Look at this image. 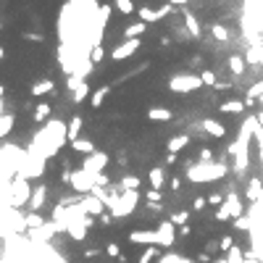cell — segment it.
<instances>
[{"mask_svg": "<svg viewBox=\"0 0 263 263\" xmlns=\"http://www.w3.org/2000/svg\"><path fill=\"white\" fill-rule=\"evenodd\" d=\"M229 168L224 163H187V179L190 182H216V179H224Z\"/></svg>", "mask_w": 263, "mask_h": 263, "instance_id": "1", "label": "cell"}, {"mask_svg": "<svg viewBox=\"0 0 263 263\" xmlns=\"http://www.w3.org/2000/svg\"><path fill=\"white\" fill-rule=\"evenodd\" d=\"M245 213L242 208V197L231 190L224 200V206H219V211H216V221H226V219H240V216Z\"/></svg>", "mask_w": 263, "mask_h": 263, "instance_id": "2", "label": "cell"}, {"mask_svg": "<svg viewBox=\"0 0 263 263\" xmlns=\"http://www.w3.org/2000/svg\"><path fill=\"white\" fill-rule=\"evenodd\" d=\"M32 190L35 187H29V179L13 177V184H11V206L19 208V206L29 203V200H32Z\"/></svg>", "mask_w": 263, "mask_h": 263, "instance_id": "3", "label": "cell"}, {"mask_svg": "<svg viewBox=\"0 0 263 263\" xmlns=\"http://www.w3.org/2000/svg\"><path fill=\"white\" fill-rule=\"evenodd\" d=\"M203 87V79L195 74H174L171 79H168V90L171 92H195Z\"/></svg>", "mask_w": 263, "mask_h": 263, "instance_id": "4", "label": "cell"}, {"mask_svg": "<svg viewBox=\"0 0 263 263\" xmlns=\"http://www.w3.org/2000/svg\"><path fill=\"white\" fill-rule=\"evenodd\" d=\"M71 190L76 195H90L92 190H95V177L87 174L84 168H76V171H71Z\"/></svg>", "mask_w": 263, "mask_h": 263, "instance_id": "5", "label": "cell"}, {"mask_svg": "<svg viewBox=\"0 0 263 263\" xmlns=\"http://www.w3.org/2000/svg\"><path fill=\"white\" fill-rule=\"evenodd\" d=\"M140 45H142V40H124V42H119L113 48L111 58L113 61H127V58H132L137 50H140Z\"/></svg>", "mask_w": 263, "mask_h": 263, "instance_id": "6", "label": "cell"}, {"mask_svg": "<svg viewBox=\"0 0 263 263\" xmlns=\"http://www.w3.org/2000/svg\"><path fill=\"white\" fill-rule=\"evenodd\" d=\"M105 166H108V156H105V153H92V156L84 158V163L79 168H84V171L92 174V177H98V174H103Z\"/></svg>", "mask_w": 263, "mask_h": 263, "instance_id": "7", "label": "cell"}, {"mask_svg": "<svg viewBox=\"0 0 263 263\" xmlns=\"http://www.w3.org/2000/svg\"><path fill=\"white\" fill-rule=\"evenodd\" d=\"M79 206H82V211L87 213V216H103V211H105V203L100 197H95V195H79Z\"/></svg>", "mask_w": 263, "mask_h": 263, "instance_id": "8", "label": "cell"}, {"mask_svg": "<svg viewBox=\"0 0 263 263\" xmlns=\"http://www.w3.org/2000/svg\"><path fill=\"white\" fill-rule=\"evenodd\" d=\"M156 231H158V245H161V247H171L174 240H177V235H179L177 224H171V221H163Z\"/></svg>", "mask_w": 263, "mask_h": 263, "instance_id": "9", "label": "cell"}, {"mask_svg": "<svg viewBox=\"0 0 263 263\" xmlns=\"http://www.w3.org/2000/svg\"><path fill=\"white\" fill-rule=\"evenodd\" d=\"M137 13H140V19H142L145 24H153V21H161L166 13H171V6H161V8H156V11L145 6V8H140Z\"/></svg>", "mask_w": 263, "mask_h": 263, "instance_id": "10", "label": "cell"}, {"mask_svg": "<svg viewBox=\"0 0 263 263\" xmlns=\"http://www.w3.org/2000/svg\"><path fill=\"white\" fill-rule=\"evenodd\" d=\"M129 242H134V245H158V231L134 229V231H129Z\"/></svg>", "mask_w": 263, "mask_h": 263, "instance_id": "11", "label": "cell"}, {"mask_svg": "<svg viewBox=\"0 0 263 263\" xmlns=\"http://www.w3.org/2000/svg\"><path fill=\"white\" fill-rule=\"evenodd\" d=\"M245 197L250 200V203H258V200H263V179H260V177H253L250 182H247Z\"/></svg>", "mask_w": 263, "mask_h": 263, "instance_id": "12", "label": "cell"}, {"mask_svg": "<svg viewBox=\"0 0 263 263\" xmlns=\"http://www.w3.org/2000/svg\"><path fill=\"white\" fill-rule=\"evenodd\" d=\"M45 200H48V187H45V184H40V187H35V190H32V200H29V211L37 213V211L45 206Z\"/></svg>", "mask_w": 263, "mask_h": 263, "instance_id": "13", "label": "cell"}, {"mask_svg": "<svg viewBox=\"0 0 263 263\" xmlns=\"http://www.w3.org/2000/svg\"><path fill=\"white\" fill-rule=\"evenodd\" d=\"M200 127H203V132H208L211 137H216V140L226 137V127H224L221 121H216V119H206L203 124H200Z\"/></svg>", "mask_w": 263, "mask_h": 263, "instance_id": "14", "label": "cell"}, {"mask_svg": "<svg viewBox=\"0 0 263 263\" xmlns=\"http://www.w3.org/2000/svg\"><path fill=\"white\" fill-rule=\"evenodd\" d=\"M148 119H150V121H171L174 113H171V108L156 105V108H148Z\"/></svg>", "mask_w": 263, "mask_h": 263, "instance_id": "15", "label": "cell"}, {"mask_svg": "<svg viewBox=\"0 0 263 263\" xmlns=\"http://www.w3.org/2000/svg\"><path fill=\"white\" fill-rule=\"evenodd\" d=\"M71 150L74 153H82V156H92V153H98L95 145H92V140H87V137H79L76 142H71Z\"/></svg>", "mask_w": 263, "mask_h": 263, "instance_id": "16", "label": "cell"}, {"mask_svg": "<svg viewBox=\"0 0 263 263\" xmlns=\"http://www.w3.org/2000/svg\"><path fill=\"white\" fill-rule=\"evenodd\" d=\"M145 29H148L145 21H134V24H129L127 29H124V37H127V40H140L145 35Z\"/></svg>", "mask_w": 263, "mask_h": 263, "instance_id": "17", "label": "cell"}, {"mask_svg": "<svg viewBox=\"0 0 263 263\" xmlns=\"http://www.w3.org/2000/svg\"><path fill=\"white\" fill-rule=\"evenodd\" d=\"M245 108H247V103H242V100H224L219 105V111L221 113H245Z\"/></svg>", "mask_w": 263, "mask_h": 263, "instance_id": "18", "label": "cell"}, {"mask_svg": "<svg viewBox=\"0 0 263 263\" xmlns=\"http://www.w3.org/2000/svg\"><path fill=\"white\" fill-rule=\"evenodd\" d=\"M148 179H150V187H153V190H161L163 182H166V171H163L161 166H156V168H150Z\"/></svg>", "mask_w": 263, "mask_h": 263, "instance_id": "19", "label": "cell"}, {"mask_svg": "<svg viewBox=\"0 0 263 263\" xmlns=\"http://www.w3.org/2000/svg\"><path fill=\"white\" fill-rule=\"evenodd\" d=\"M187 145H190V134H177V137L168 140V153H179V150H184Z\"/></svg>", "mask_w": 263, "mask_h": 263, "instance_id": "20", "label": "cell"}, {"mask_svg": "<svg viewBox=\"0 0 263 263\" xmlns=\"http://www.w3.org/2000/svg\"><path fill=\"white\" fill-rule=\"evenodd\" d=\"M87 224H69L66 226V231H69V235H71V240H76V242H82L84 237H87Z\"/></svg>", "mask_w": 263, "mask_h": 263, "instance_id": "21", "label": "cell"}, {"mask_svg": "<svg viewBox=\"0 0 263 263\" xmlns=\"http://www.w3.org/2000/svg\"><path fill=\"white\" fill-rule=\"evenodd\" d=\"M79 132H82V116H74L69 121V145L79 140Z\"/></svg>", "mask_w": 263, "mask_h": 263, "instance_id": "22", "label": "cell"}, {"mask_svg": "<svg viewBox=\"0 0 263 263\" xmlns=\"http://www.w3.org/2000/svg\"><path fill=\"white\" fill-rule=\"evenodd\" d=\"M119 184H121V190H140L142 179H140V177H134V174H124Z\"/></svg>", "mask_w": 263, "mask_h": 263, "instance_id": "23", "label": "cell"}, {"mask_svg": "<svg viewBox=\"0 0 263 263\" xmlns=\"http://www.w3.org/2000/svg\"><path fill=\"white\" fill-rule=\"evenodd\" d=\"M184 24H187V29H190V35L197 40L200 35H203V32H200V24H197V19L192 16V13L190 11H184Z\"/></svg>", "mask_w": 263, "mask_h": 263, "instance_id": "24", "label": "cell"}, {"mask_svg": "<svg viewBox=\"0 0 263 263\" xmlns=\"http://www.w3.org/2000/svg\"><path fill=\"white\" fill-rule=\"evenodd\" d=\"M108 92H111V84H103V87H98V92L92 95V108H100L103 103H105V98H108Z\"/></svg>", "mask_w": 263, "mask_h": 263, "instance_id": "25", "label": "cell"}, {"mask_svg": "<svg viewBox=\"0 0 263 263\" xmlns=\"http://www.w3.org/2000/svg\"><path fill=\"white\" fill-rule=\"evenodd\" d=\"M48 92H53V82L50 79H42V82L32 84V95L35 98H42V95H48Z\"/></svg>", "mask_w": 263, "mask_h": 263, "instance_id": "26", "label": "cell"}, {"mask_svg": "<svg viewBox=\"0 0 263 263\" xmlns=\"http://www.w3.org/2000/svg\"><path fill=\"white\" fill-rule=\"evenodd\" d=\"M87 95H90V84H87V79H84L79 87H76V90L71 92V100H74V103H84V100H87Z\"/></svg>", "mask_w": 263, "mask_h": 263, "instance_id": "27", "label": "cell"}, {"mask_svg": "<svg viewBox=\"0 0 263 263\" xmlns=\"http://www.w3.org/2000/svg\"><path fill=\"white\" fill-rule=\"evenodd\" d=\"M229 69H231V74L242 76V74H245V58H242V55H231V58H229Z\"/></svg>", "mask_w": 263, "mask_h": 263, "instance_id": "28", "label": "cell"}, {"mask_svg": "<svg viewBox=\"0 0 263 263\" xmlns=\"http://www.w3.org/2000/svg\"><path fill=\"white\" fill-rule=\"evenodd\" d=\"M42 226H45V221H42L40 213H29L24 219V229H42Z\"/></svg>", "mask_w": 263, "mask_h": 263, "instance_id": "29", "label": "cell"}, {"mask_svg": "<svg viewBox=\"0 0 263 263\" xmlns=\"http://www.w3.org/2000/svg\"><path fill=\"white\" fill-rule=\"evenodd\" d=\"M50 111H53L50 103H40V105H35V121H45V119L50 116Z\"/></svg>", "mask_w": 263, "mask_h": 263, "instance_id": "30", "label": "cell"}, {"mask_svg": "<svg viewBox=\"0 0 263 263\" xmlns=\"http://www.w3.org/2000/svg\"><path fill=\"white\" fill-rule=\"evenodd\" d=\"M245 258H247V255L240 250L237 245H235V247H231V250L226 253V263H245Z\"/></svg>", "mask_w": 263, "mask_h": 263, "instance_id": "31", "label": "cell"}, {"mask_svg": "<svg viewBox=\"0 0 263 263\" xmlns=\"http://www.w3.org/2000/svg\"><path fill=\"white\" fill-rule=\"evenodd\" d=\"M211 35L219 40V42H226V40H229V32H226L221 24H213V26H211Z\"/></svg>", "mask_w": 263, "mask_h": 263, "instance_id": "32", "label": "cell"}, {"mask_svg": "<svg viewBox=\"0 0 263 263\" xmlns=\"http://www.w3.org/2000/svg\"><path fill=\"white\" fill-rule=\"evenodd\" d=\"M11 127H13V116H0V137H6L8 132H11Z\"/></svg>", "mask_w": 263, "mask_h": 263, "instance_id": "33", "label": "cell"}, {"mask_svg": "<svg viewBox=\"0 0 263 263\" xmlns=\"http://www.w3.org/2000/svg\"><path fill=\"white\" fill-rule=\"evenodd\" d=\"M116 8L124 13V16H129V13H134V3H132V0H116Z\"/></svg>", "mask_w": 263, "mask_h": 263, "instance_id": "34", "label": "cell"}, {"mask_svg": "<svg viewBox=\"0 0 263 263\" xmlns=\"http://www.w3.org/2000/svg\"><path fill=\"white\" fill-rule=\"evenodd\" d=\"M156 253H158V250H156V245H148L145 250H142V255H140V263H150L153 258H156Z\"/></svg>", "mask_w": 263, "mask_h": 263, "instance_id": "35", "label": "cell"}, {"mask_svg": "<svg viewBox=\"0 0 263 263\" xmlns=\"http://www.w3.org/2000/svg\"><path fill=\"white\" fill-rule=\"evenodd\" d=\"M103 58H105V50H103V45H95V48H92V53H90V61H92V64H100Z\"/></svg>", "mask_w": 263, "mask_h": 263, "instance_id": "36", "label": "cell"}, {"mask_svg": "<svg viewBox=\"0 0 263 263\" xmlns=\"http://www.w3.org/2000/svg\"><path fill=\"white\" fill-rule=\"evenodd\" d=\"M187 219H190V213H187V211H177V213L171 216V224H177V226H184V224H187Z\"/></svg>", "mask_w": 263, "mask_h": 263, "instance_id": "37", "label": "cell"}, {"mask_svg": "<svg viewBox=\"0 0 263 263\" xmlns=\"http://www.w3.org/2000/svg\"><path fill=\"white\" fill-rule=\"evenodd\" d=\"M206 200H208V206L219 208V206H224V200H226V197H224V195H219V192H213V195H208Z\"/></svg>", "mask_w": 263, "mask_h": 263, "instance_id": "38", "label": "cell"}, {"mask_svg": "<svg viewBox=\"0 0 263 263\" xmlns=\"http://www.w3.org/2000/svg\"><path fill=\"white\" fill-rule=\"evenodd\" d=\"M200 79H203V84H208V87L219 84V82H216V74H213V71H203V74H200Z\"/></svg>", "mask_w": 263, "mask_h": 263, "instance_id": "39", "label": "cell"}, {"mask_svg": "<svg viewBox=\"0 0 263 263\" xmlns=\"http://www.w3.org/2000/svg\"><path fill=\"white\" fill-rule=\"evenodd\" d=\"M219 247H221L224 253H229L231 247H235V240H231V235H224V237H221V242H219Z\"/></svg>", "mask_w": 263, "mask_h": 263, "instance_id": "40", "label": "cell"}, {"mask_svg": "<svg viewBox=\"0 0 263 263\" xmlns=\"http://www.w3.org/2000/svg\"><path fill=\"white\" fill-rule=\"evenodd\" d=\"M235 229H253V221L245 219V216H240V219H235Z\"/></svg>", "mask_w": 263, "mask_h": 263, "instance_id": "41", "label": "cell"}, {"mask_svg": "<svg viewBox=\"0 0 263 263\" xmlns=\"http://www.w3.org/2000/svg\"><path fill=\"white\" fill-rule=\"evenodd\" d=\"M105 255H111V258H121V250H119V245L116 242H111L105 247Z\"/></svg>", "mask_w": 263, "mask_h": 263, "instance_id": "42", "label": "cell"}, {"mask_svg": "<svg viewBox=\"0 0 263 263\" xmlns=\"http://www.w3.org/2000/svg\"><path fill=\"white\" fill-rule=\"evenodd\" d=\"M208 161H213V150L203 148V150H200V163H208Z\"/></svg>", "mask_w": 263, "mask_h": 263, "instance_id": "43", "label": "cell"}, {"mask_svg": "<svg viewBox=\"0 0 263 263\" xmlns=\"http://www.w3.org/2000/svg\"><path fill=\"white\" fill-rule=\"evenodd\" d=\"M161 190H148V203H161Z\"/></svg>", "mask_w": 263, "mask_h": 263, "instance_id": "44", "label": "cell"}, {"mask_svg": "<svg viewBox=\"0 0 263 263\" xmlns=\"http://www.w3.org/2000/svg\"><path fill=\"white\" fill-rule=\"evenodd\" d=\"M103 184H105V187H111V179H108V174H98V177H95V187H103Z\"/></svg>", "mask_w": 263, "mask_h": 263, "instance_id": "45", "label": "cell"}, {"mask_svg": "<svg viewBox=\"0 0 263 263\" xmlns=\"http://www.w3.org/2000/svg\"><path fill=\"white\" fill-rule=\"evenodd\" d=\"M206 206H208V200H206V197H197L195 203H192V208H195V211H203Z\"/></svg>", "mask_w": 263, "mask_h": 263, "instance_id": "46", "label": "cell"}, {"mask_svg": "<svg viewBox=\"0 0 263 263\" xmlns=\"http://www.w3.org/2000/svg\"><path fill=\"white\" fill-rule=\"evenodd\" d=\"M24 37H26V40H32V42H42V35H32V32H26Z\"/></svg>", "mask_w": 263, "mask_h": 263, "instance_id": "47", "label": "cell"}, {"mask_svg": "<svg viewBox=\"0 0 263 263\" xmlns=\"http://www.w3.org/2000/svg\"><path fill=\"white\" fill-rule=\"evenodd\" d=\"M100 221H103V224L108 226V224H111V221H113V216H111V213H103V216H100Z\"/></svg>", "mask_w": 263, "mask_h": 263, "instance_id": "48", "label": "cell"}, {"mask_svg": "<svg viewBox=\"0 0 263 263\" xmlns=\"http://www.w3.org/2000/svg\"><path fill=\"white\" fill-rule=\"evenodd\" d=\"M179 235H182V237H190V226H187V224L179 226Z\"/></svg>", "mask_w": 263, "mask_h": 263, "instance_id": "49", "label": "cell"}, {"mask_svg": "<svg viewBox=\"0 0 263 263\" xmlns=\"http://www.w3.org/2000/svg\"><path fill=\"white\" fill-rule=\"evenodd\" d=\"M166 161H168V166H171V163H177V153H168V156H166Z\"/></svg>", "mask_w": 263, "mask_h": 263, "instance_id": "50", "label": "cell"}, {"mask_svg": "<svg viewBox=\"0 0 263 263\" xmlns=\"http://www.w3.org/2000/svg\"><path fill=\"white\" fill-rule=\"evenodd\" d=\"M245 263H260V258H245Z\"/></svg>", "mask_w": 263, "mask_h": 263, "instance_id": "51", "label": "cell"}, {"mask_svg": "<svg viewBox=\"0 0 263 263\" xmlns=\"http://www.w3.org/2000/svg\"><path fill=\"white\" fill-rule=\"evenodd\" d=\"M0 116H6V113H3V95H0Z\"/></svg>", "mask_w": 263, "mask_h": 263, "instance_id": "52", "label": "cell"}, {"mask_svg": "<svg viewBox=\"0 0 263 263\" xmlns=\"http://www.w3.org/2000/svg\"><path fill=\"white\" fill-rule=\"evenodd\" d=\"M6 58V50H3V45H0V61H3Z\"/></svg>", "mask_w": 263, "mask_h": 263, "instance_id": "53", "label": "cell"}]
</instances>
